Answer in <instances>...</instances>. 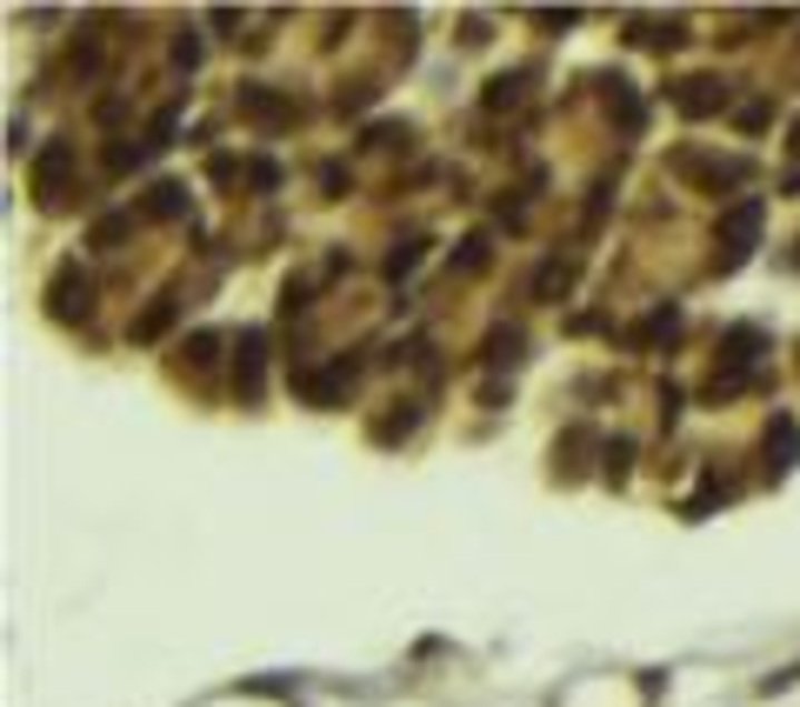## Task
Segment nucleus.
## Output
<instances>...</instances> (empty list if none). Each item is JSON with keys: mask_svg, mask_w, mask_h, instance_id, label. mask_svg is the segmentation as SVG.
<instances>
[{"mask_svg": "<svg viewBox=\"0 0 800 707\" xmlns=\"http://www.w3.org/2000/svg\"><path fill=\"white\" fill-rule=\"evenodd\" d=\"M67 174H73V147H67V140H47V147L33 154V194L53 200V194L67 187Z\"/></svg>", "mask_w": 800, "mask_h": 707, "instance_id": "nucleus-4", "label": "nucleus"}, {"mask_svg": "<svg viewBox=\"0 0 800 707\" xmlns=\"http://www.w3.org/2000/svg\"><path fill=\"white\" fill-rule=\"evenodd\" d=\"M454 267H461V274H481V267H487V234H467L461 254H454Z\"/></svg>", "mask_w": 800, "mask_h": 707, "instance_id": "nucleus-19", "label": "nucleus"}, {"mask_svg": "<svg viewBox=\"0 0 800 707\" xmlns=\"http://www.w3.org/2000/svg\"><path fill=\"white\" fill-rule=\"evenodd\" d=\"M147 214H154V220H180V214H187V187H180V180H160V187L147 194Z\"/></svg>", "mask_w": 800, "mask_h": 707, "instance_id": "nucleus-13", "label": "nucleus"}, {"mask_svg": "<svg viewBox=\"0 0 800 707\" xmlns=\"http://www.w3.org/2000/svg\"><path fill=\"white\" fill-rule=\"evenodd\" d=\"M260 361H267V334L247 327V334H240V394H247V401L260 394Z\"/></svg>", "mask_w": 800, "mask_h": 707, "instance_id": "nucleus-10", "label": "nucleus"}, {"mask_svg": "<svg viewBox=\"0 0 800 707\" xmlns=\"http://www.w3.org/2000/svg\"><path fill=\"white\" fill-rule=\"evenodd\" d=\"M53 314H60V321H73V314L87 321V314H93V287H87V274H73V267L53 274Z\"/></svg>", "mask_w": 800, "mask_h": 707, "instance_id": "nucleus-6", "label": "nucleus"}, {"mask_svg": "<svg viewBox=\"0 0 800 707\" xmlns=\"http://www.w3.org/2000/svg\"><path fill=\"white\" fill-rule=\"evenodd\" d=\"M608 107L621 114V127H628V134H641V100L628 94V80H608Z\"/></svg>", "mask_w": 800, "mask_h": 707, "instance_id": "nucleus-15", "label": "nucleus"}, {"mask_svg": "<svg viewBox=\"0 0 800 707\" xmlns=\"http://www.w3.org/2000/svg\"><path fill=\"white\" fill-rule=\"evenodd\" d=\"M174 127H180V114H174V107H160V114L147 120V147H167V140H174Z\"/></svg>", "mask_w": 800, "mask_h": 707, "instance_id": "nucleus-21", "label": "nucleus"}, {"mask_svg": "<svg viewBox=\"0 0 800 707\" xmlns=\"http://www.w3.org/2000/svg\"><path fill=\"white\" fill-rule=\"evenodd\" d=\"M174 60H180V67H187V73H194V67H200V33H194V27H187V33H180V40H174Z\"/></svg>", "mask_w": 800, "mask_h": 707, "instance_id": "nucleus-23", "label": "nucleus"}, {"mask_svg": "<svg viewBox=\"0 0 800 707\" xmlns=\"http://www.w3.org/2000/svg\"><path fill=\"white\" fill-rule=\"evenodd\" d=\"M214 347H220L214 334H194V341H187V367H214Z\"/></svg>", "mask_w": 800, "mask_h": 707, "instance_id": "nucleus-24", "label": "nucleus"}, {"mask_svg": "<svg viewBox=\"0 0 800 707\" xmlns=\"http://www.w3.org/2000/svg\"><path fill=\"white\" fill-rule=\"evenodd\" d=\"M761 220H768V207H761L754 194H748V200H734V207L721 214V247H728V254H721V267H741V261H748V247L761 240Z\"/></svg>", "mask_w": 800, "mask_h": 707, "instance_id": "nucleus-1", "label": "nucleus"}, {"mask_svg": "<svg viewBox=\"0 0 800 707\" xmlns=\"http://www.w3.org/2000/svg\"><path fill=\"white\" fill-rule=\"evenodd\" d=\"M674 327H681V314H674V307H654V314L634 327V341H661V334H674Z\"/></svg>", "mask_w": 800, "mask_h": 707, "instance_id": "nucleus-20", "label": "nucleus"}, {"mask_svg": "<svg viewBox=\"0 0 800 707\" xmlns=\"http://www.w3.org/2000/svg\"><path fill=\"white\" fill-rule=\"evenodd\" d=\"M574 287V261H541V274H534V301H561Z\"/></svg>", "mask_w": 800, "mask_h": 707, "instance_id": "nucleus-11", "label": "nucleus"}, {"mask_svg": "<svg viewBox=\"0 0 800 707\" xmlns=\"http://www.w3.org/2000/svg\"><path fill=\"white\" fill-rule=\"evenodd\" d=\"M788 147H794V154H800V120H794V140H788Z\"/></svg>", "mask_w": 800, "mask_h": 707, "instance_id": "nucleus-28", "label": "nucleus"}, {"mask_svg": "<svg viewBox=\"0 0 800 707\" xmlns=\"http://www.w3.org/2000/svg\"><path fill=\"white\" fill-rule=\"evenodd\" d=\"M634 468V441H608V481H628Z\"/></svg>", "mask_w": 800, "mask_h": 707, "instance_id": "nucleus-22", "label": "nucleus"}, {"mask_svg": "<svg viewBox=\"0 0 800 707\" xmlns=\"http://www.w3.org/2000/svg\"><path fill=\"white\" fill-rule=\"evenodd\" d=\"M127 234H134V214H100L87 240H93V247H113V240H127Z\"/></svg>", "mask_w": 800, "mask_h": 707, "instance_id": "nucleus-16", "label": "nucleus"}, {"mask_svg": "<svg viewBox=\"0 0 800 707\" xmlns=\"http://www.w3.org/2000/svg\"><path fill=\"white\" fill-rule=\"evenodd\" d=\"M234 107H240V120H254V127H267V134H280V127L294 120V100H287V94H274L267 80H240Z\"/></svg>", "mask_w": 800, "mask_h": 707, "instance_id": "nucleus-2", "label": "nucleus"}, {"mask_svg": "<svg viewBox=\"0 0 800 707\" xmlns=\"http://www.w3.org/2000/svg\"><path fill=\"white\" fill-rule=\"evenodd\" d=\"M247 174H254V187H280V167H274V160H254Z\"/></svg>", "mask_w": 800, "mask_h": 707, "instance_id": "nucleus-27", "label": "nucleus"}, {"mask_svg": "<svg viewBox=\"0 0 800 707\" xmlns=\"http://www.w3.org/2000/svg\"><path fill=\"white\" fill-rule=\"evenodd\" d=\"M421 254H427V240H401V247L387 254V281H407V274L421 267Z\"/></svg>", "mask_w": 800, "mask_h": 707, "instance_id": "nucleus-17", "label": "nucleus"}, {"mask_svg": "<svg viewBox=\"0 0 800 707\" xmlns=\"http://www.w3.org/2000/svg\"><path fill=\"white\" fill-rule=\"evenodd\" d=\"M107 167H113V174H127V167H140V147H113V154H107Z\"/></svg>", "mask_w": 800, "mask_h": 707, "instance_id": "nucleus-26", "label": "nucleus"}, {"mask_svg": "<svg viewBox=\"0 0 800 707\" xmlns=\"http://www.w3.org/2000/svg\"><path fill=\"white\" fill-rule=\"evenodd\" d=\"M174 314H180V301H174V294H154V301H147V314L134 321V347H154V341L174 327Z\"/></svg>", "mask_w": 800, "mask_h": 707, "instance_id": "nucleus-9", "label": "nucleus"}, {"mask_svg": "<svg viewBox=\"0 0 800 707\" xmlns=\"http://www.w3.org/2000/svg\"><path fill=\"white\" fill-rule=\"evenodd\" d=\"M761 347H768V334H761V327H734V334L721 341V361H728V367H748Z\"/></svg>", "mask_w": 800, "mask_h": 707, "instance_id": "nucleus-12", "label": "nucleus"}, {"mask_svg": "<svg viewBox=\"0 0 800 707\" xmlns=\"http://www.w3.org/2000/svg\"><path fill=\"white\" fill-rule=\"evenodd\" d=\"M294 387H300V394H307L314 407H334V401H340V394L354 387V361H334V367H320V374H300Z\"/></svg>", "mask_w": 800, "mask_h": 707, "instance_id": "nucleus-5", "label": "nucleus"}, {"mask_svg": "<svg viewBox=\"0 0 800 707\" xmlns=\"http://www.w3.org/2000/svg\"><path fill=\"white\" fill-rule=\"evenodd\" d=\"M674 107H681L688 120H708V114L728 107V80H721V73H688V80H674Z\"/></svg>", "mask_w": 800, "mask_h": 707, "instance_id": "nucleus-3", "label": "nucleus"}, {"mask_svg": "<svg viewBox=\"0 0 800 707\" xmlns=\"http://www.w3.org/2000/svg\"><path fill=\"white\" fill-rule=\"evenodd\" d=\"M688 180H708V187H734V180H748V160H708V154H681L674 160Z\"/></svg>", "mask_w": 800, "mask_h": 707, "instance_id": "nucleus-7", "label": "nucleus"}, {"mask_svg": "<svg viewBox=\"0 0 800 707\" xmlns=\"http://www.w3.org/2000/svg\"><path fill=\"white\" fill-rule=\"evenodd\" d=\"M367 100H374V87H367V80H361V87H347V94H340V114H347V107H354V114H361V107H367Z\"/></svg>", "mask_w": 800, "mask_h": 707, "instance_id": "nucleus-25", "label": "nucleus"}, {"mask_svg": "<svg viewBox=\"0 0 800 707\" xmlns=\"http://www.w3.org/2000/svg\"><path fill=\"white\" fill-rule=\"evenodd\" d=\"M794 461H800V428H794V421H788V414H781V421L768 428V474L781 481V474H788Z\"/></svg>", "mask_w": 800, "mask_h": 707, "instance_id": "nucleus-8", "label": "nucleus"}, {"mask_svg": "<svg viewBox=\"0 0 800 707\" xmlns=\"http://www.w3.org/2000/svg\"><path fill=\"white\" fill-rule=\"evenodd\" d=\"M521 87H527V73H494V80H487V107H494V114L521 107Z\"/></svg>", "mask_w": 800, "mask_h": 707, "instance_id": "nucleus-14", "label": "nucleus"}, {"mask_svg": "<svg viewBox=\"0 0 800 707\" xmlns=\"http://www.w3.org/2000/svg\"><path fill=\"white\" fill-rule=\"evenodd\" d=\"M641 33L634 40H648V47H681V20H634Z\"/></svg>", "mask_w": 800, "mask_h": 707, "instance_id": "nucleus-18", "label": "nucleus"}]
</instances>
